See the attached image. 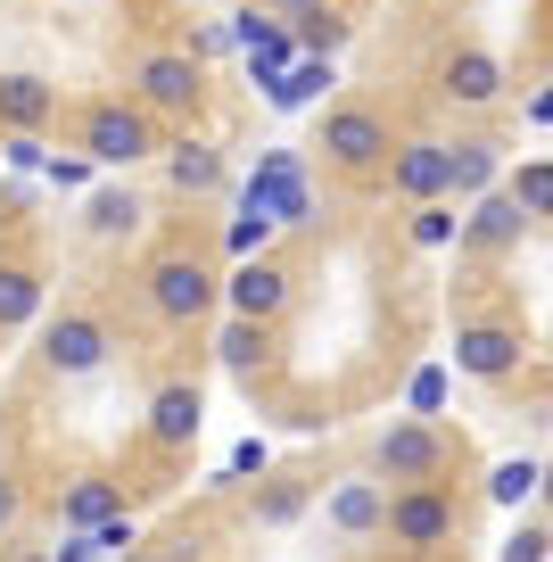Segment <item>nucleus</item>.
I'll return each mask as SVG.
<instances>
[{
  "label": "nucleus",
  "mask_w": 553,
  "mask_h": 562,
  "mask_svg": "<svg viewBox=\"0 0 553 562\" xmlns=\"http://www.w3.org/2000/svg\"><path fill=\"white\" fill-rule=\"evenodd\" d=\"M240 207L248 215H264V224H306L314 215V191H306V158L297 149H264L257 158V175H248V191H240Z\"/></svg>",
  "instance_id": "1"
},
{
  "label": "nucleus",
  "mask_w": 553,
  "mask_h": 562,
  "mask_svg": "<svg viewBox=\"0 0 553 562\" xmlns=\"http://www.w3.org/2000/svg\"><path fill=\"white\" fill-rule=\"evenodd\" d=\"M149 299H157V315H173V323H199L215 306V281H207V265L199 257H166L149 273Z\"/></svg>",
  "instance_id": "2"
},
{
  "label": "nucleus",
  "mask_w": 553,
  "mask_h": 562,
  "mask_svg": "<svg viewBox=\"0 0 553 562\" xmlns=\"http://www.w3.org/2000/svg\"><path fill=\"white\" fill-rule=\"evenodd\" d=\"M381 472L388 480H430V472H447V439H438L430 422H397L381 439Z\"/></svg>",
  "instance_id": "3"
},
{
  "label": "nucleus",
  "mask_w": 553,
  "mask_h": 562,
  "mask_svg": "<svg viewBox=\"0 0 553 562\" xmlns=\"http://www.w3.org/2000/svg\"><path fill=\"white\" fill-rule=\"evenodd\" d=\"M83 149H91V166H133V158H149V116H140V108H100Z\"/></svg>",
  "instance_id": "4"
},
{
  "label": "nucleus",
  "mask_w": 553,
  "mask_h": 562,
  "mask_svg": "<svg viewBox=\"0 0 553 562\" xmlns=\"http://www.w3.org/2000/svg\"><path fill=\"white\" fill-rule=\"evenodd\" d=\"M323 149L339 166H381L388 158V133H381V116H363V108H339V116H323Z\"/></svg>",
  "instance_id": "5"
},
{
  "label": "nucleus",
  "mask_w": 553,
  "mask_h": 562,
  "mask_svg": "<svg viewBox=\"0 0 553 562\" xmlns=\"http://www.w3.org/2000/svg\"><path fill=\"white\" fill-rule=\"evenodd\" d=\"M42 356H50V372H100L108 364V331L91 315H58L50 339H42Z\"/></svg>",
  "instance_id": "6"
},
{
  "label": "nucleus",
  "mask_w": 553,
  "mask_h": 562,
  "mask_svg": "<svg viewBox=\"0 0 553 562\" xmlns=\"http://www.w3.org/2000/svg\"><path fill=\"white\" fill-rule=\"evenodd\" d=\"M232 42H240V50H248V67H257V83H273V75H290V67H297L290 34H281L273 18H257V9H240V25H232Z\"/></svg>",
  "instance_id": "7"
},
{
  "label": "nucleus",
  "mask_w": 553,
  "mask_h": 562,
  "mask_svg": "<svg viewBox=\"0 0 553 562\" xmlns=\"http://www.w3.org/2000/svg\"><path fill=\"white\" fill-rule=\"evenodd\" d=\"M388 529H397L405 546H438L454 529V505L447 496H430V488H414V496H397V505H388Z\"/></svg>",
  "instance_id": "8"
},
{
  "label": "nucleus",
  "mask_w": 553,
  "mask_h": 562,
  "mask_svg": "<svg viewBox=\"0 0 553 562\" xmlns=\"http://www.w3.org/2000/svg\"><path fill=\"white\" fill-rule=\"evenodd\" d=\"M281 299H290L281 265H264V257H240V273H232V306H240L248 323H264V315H281Z\"/></svg>",
  "instance_id": "9"
},
{
  "label": "nucleus",
  "mask_w": 553,
  "mask_h": 562,
  "mask_svg": "<svg viewBox=\"0 0 553 562\" xmlns=\"http://www.w3.org/2000/svg\"><path fill=\"white\" fill-rule=\"evenodd\" d=\"M199 422H207L199 389H157V405H149V439H157V447H191Z\"/></svg>",
  "instance_id": "10"
},
{
  "label": "nucleus",
  "mask_w": 553,
  "mask_h": 562,
  "mask_svg": "<svg viewBox=\"0 0 553 562\" xmlns=\"http://www.w3.org/2000/svg\"><path fill=\"white\" fill-rule=\"evenodd\" d=\"M454 364L479 372V381H504V372L520 364V339H512V331H487V323H479V331L454 339Z\"/></svg>",
  "instance_id": "11"
},
{
  "label": "nucleus",
  "mask_w": 553,
  "mask_h": 562,
  "mask_svg": "<svg viewBox=\"0 0 553 562\" xmlns=\"http://www.w3.org/2000/svg\"><path fill=\"white\" fill-rule=\"evenodd\" d=\"M520 224H529V207L504 191V199H479V207H471L463 240H471V248H512V240H520Z\"/></svg>",
  "instance_id": "12"
},
{
  "label": "nucleus",
  "mask_w": 553,
  "mask_h": 562,
  "mask_svg": "<svg viewBox=\"0 0 553 562\" xmlns=\"http://www.w3.org/2000/svg\"><path fill=\"white\" fill-rule=\"evenodd\" d=\"M50 108H58L50 83H34V75H0V124H9V133H34Z\"/></svg>",
  "instance_id": "13"
},
{
  "label": "nucleus",
  "mask_w": 553,
  "mask_h": 562,
  "mask_svg": "<svg viewBox=\"0 0 553 562\" xmlns=\"http://www.w3.org/2000/svg\"><path fill=\"white\" fill-rule=\"evenodd\" d=\"M140 100L191 108V100H199V58H149V67H140Z\"/></svg>",
  "instance_id": "14"
},
{
  "label": "nucleus",
  "mask_w": 553,
  "mask_h": 562,
  "mask_svg": "<svg viewBox=\"0 0 553 562\" xmlns=\"http://www.w3.org/2000/svg\"><path fill=\"white\" fill-rule=\"evenodd\" d=\"M397 191H414V199L447 191V140H414V149H397Z\"/></svg>",
  "instance_id": "15"
},
{
  "label": "nucleus",
  "mask_w": 553,
  "mask_h": 562,
  "mask_svg": "<svg viewBox=\"0 0 553 562\" xmlns=\"http://www.w3.org/2000/svg\"><path fill=\"white\" fill-rule=\"evenodd\" d=\"M323 91H330V58H297L290 75H273V83H264V100L290 116V108H314Z\"/></svg>",
  "instance_id": "16"
},
{
  "label": "nucleus",
  "mask_w": 553,
  "mask_h": 562,
  "mask_svg": "<svg viewBox=\"0 0 553 562\" xmlns=\"http://www.w3.org/2000/svg\"><path fill=\"white\" fill-rule=\"evenodd\" d=\"M447 91H454V100H471V108H487V100L504 91V67H496L487 50H463V58L447 67Z\"/></svg>",
  "instance_id": "17"
},
{
  "label": "nucleus",
  "mask_w": 553,
  "mask_h": 562,
  "mask_svg": "<svg viewBox=\"0 0 553 562\" xmlns=\"http://www.w3.org/2000/svg\"><path fill=\"white\" fill-rule=\"evenodd\" d=\"M487 182H496V140H454L447 149V191H487Z\"/></svg>",
  "instance_id": "18"
},
{
  "label": "nucleus",
  "mask_w": 553,
  "mask_h": 562,
  "mask_svg": "<svg viewBox=\"0 0 553 562\" xmlns=\"http://www.w3.org/2000/svg\"><path fill=\"white\" fill-rule=\"evenodd\" d=\"M330 521H339V529H356V538H363V529H381V521H388V496L372 488V480H347V488L330 496Z\"/></svg>",
  "instance_id": "19"
},
{
  "label": "nucleus",
  "mask_w": 553,
  "mask_h": 562,
  "mask_svg": "<svg viewBox=\"0 0 553 562\" xmlns=\"http://www.w3.org/2000/svg\"><path fill=\"white\" fill-rule=\"evenodd\" d=\"M42 315V281L25 265H0V331H18V323Z\"/></svg>",
  "instance_id": "20"
},
{
  "label": "nucleus",
  "mask_w": 553,
  "mask_h": 562,
  "mask_svg": "<svg viewBox=\"0 0 553 562\" xmlns=\"http://www.w3.org/2000/svg\"><path fill=\"white\" fill-rule=\"evenodd\" d=\"M108 513H116V488H108V480H75L67 505H58V521H67V529H100Z\"/></svg>",
  "instance_id": "21"
},
{
  "label": "nucleus",
  "mask_w": 553,
  "mask_h": 562,
  "mask_svg": "<svg viewBox=\"0 0 553 562\" xmlns=\"http://www.w3.org/2000/svg\"><path fill=\"white\" fill-rule=\"evenodd\" d=\"M166 175H173V191H215V175H224V166H215V149L182 140V149L166 158Z\"/></svg>",
  "instance_id": "22"
},
{
  "label": "nucleus",
  "mask_w": 553,
  "mask_h": 562,
  "mask_svg": "<svg viewBox=\"0 0 553 562\" xmlns=\"http://www.w3.org/2000/svg\"><path fill=\"white\" fill-rule=\"evenodd\" d=\"M215 356H224L232 372H248V364H257V356H264V323H248V315H240V323H232L224 339H215Z\"/></svg>",
  "instance_id": "23"
},
{
  "label": "nucleus",
  "mask_w": 553,
  "mask_h": 562,
  "mask_svg": "<svg viewBox=\"0 0 553 562\" xmlns=\"http://www.w3.org/2000/svg\"><path fill=\"white\" fill-rule=\"evenodd\" d=\"M487 496H496V505H529V496H537V463H496Z\"/></svg>",
  "instance_id": "24"
},
{
  "label": "nucleus",
  "mask_w": 553,
  "mask_h": 562,
  "mask_svg": "<svg viewBox=\"0 0 553 562\" xmlns=\"http://www.w3.org/2000/svg\"><path fill=\"white\" fill-rule=\"evenodd\" d=\"M264 240H273V224H264V215H232V232H224V248H232V257H264Z\"/></svg>",
  "instance_id": "25"
},
{
  "label": "nucleus",
  "mask_w": 553,
  "mask_h": 562,
  "mask_svg": "<svg viewBox=\"0 0 553 562\" xmlns=\"http://www.w3.org/2000/svg\"><path fill=\"white\" fill-rule=\"evenodd\" d=\"M133 224H140V207H133L124 191H100V199H91V232H133Z\"/></svg>",
  "instance_id": "26"
},
{
  "label": "nucleus",
  "mask_w": 553,
  "mask_h": 562,
  "mask_svg": "<svg viewBox=\"0 0 553 562\" xmlns=\"http://www.w3.org/2000/svg\"><path fill=\"white\" fill-rule=\"evenodd\" d=\"M512 199H520V207H529V215H553V166H520Z\"/></svg>",
  "instance_id": "27"
},
{
  "label": "nucleus",
  "mask_w": 553,
  "mask_h": 562,
  "mask_svg": "<svg viewBox=\"0 0 553 562\" xmlns=\"http://www.w3.org/2000/svg\"><path fill=\"white\" fill-rule=\"evenodd\" d=\"M83 538H91V554H116V562L133 554V521H124V513H108V521H100V529H83Z\"/></svg>",
  "instance_id": "28"
},
{
  "label": "nucleus",
  "mask_w": 553,
  "mask_h": 562,
  "mask_svg": "<svg viewBox=\"0 0 553 562\" xmlns=\"http://www.w3.org/2000/svg\"><path fill=\"white\" fill-rule=\"evenodd\" d=\"M405 397H414V414H438V405H447V364H421Z\"/></svg>",
  "instance_id": "29"
},
{
  "label": "nucleus",
  "mask_w": 553,
  "mask_h": 562,
  "mask_svg": "<svg viewBox=\"0 0 553 562\" xmlns=\"http://www.w3.org/2000/svg\"><path fill=\"white\" fill-rule=\"evenodd\" d=\"M297 505H306L297 488H264V496H257V521H273V529H281V521H297Z\"/></svg>",
  "instance_id": "30"
},
{
  "label": "nucleus",
  "mask_w": 553,
  "mask_h": 562,
  "mask_svg": "<svg viewBox=\"0 0 553 562\" xmlns=\"http://www.w3.org/2000/svg\"><path fill=\"white\" fill-rule=\"evenodd\" d=\"M414 240H421V248H447V240H454V215H447V207H421V215H414Z\"/></svg>",
  "instance_id": "31"
},
{
  "label": "nucleus",
  "mask_w": 553,
  "mask_h": 562,
  "mask_svg": "<svg viewBox=\"0 0 553 562\" xmlns=\"http://www.w3.org/2000/svg\"><path fill=\"white\" fill-rule=\"evenodd\" d=\"M0 149H9V166H25V175H42V166H50V158H42V140H34V133H9Z\"/></svg>",
  "instance_id": "32"
},
{
  "label": "nucleus",
  "mask_w": 553,
  "mask_h": 562,
  "mask_svg": "<svg viewBox=\"0 0 553 562\" xmlns=\"http://www.w3.org/2000/svg\"><path fill=\"white\" fill-rule=\"evenodd\" d=\"M545 554H553V538H545V529H520V538L504 546V562H545Z\"/></svg>",
  "instance_id": "33"
},
{
  "label": "nucleus",
  "mask_w": 553,
  "mask_h": 562,
  "mask_svg": "<svg viewBox=\"0 0 553 562\" xmlns=\"http://www.w3.org/2000/svg\"><path fill=\"white\" fill-rule=\"evenodd\" d=\"M248 472H264V447L257 439H240V447H232V463H224V480H248Z\"/></svg>",
  "instance_id": "34"
},
{
  "label": "nucleus",
  "mask_w": 553,
  "mask_h": 562,
  "mask_svg": "<svg viewBox=\"0 0 553 562\" xmlns=\"http://www.w3.org/2000/svg\"><path fill=\"white\" fill-rule=\"evenodd\" d=\"M42 175H50L58 191H83V175H91V166H83V158H50V166H42Z\"/></svg>",
  "instance_id": "35"
},
{
  "label": "nucleus",
  "mask_w": 553,
  "mask_h": 562,
  "mask_svg": "<svg viewBox=\"0 0 553 562\" xmlns=\"http://www.w3.org/2000/svg\"><path fill=\"white\" fill-rule=\"evenodd\" d=\"M50 562H91V538H67V546H58Z\"/></svg>",
  "instance_id": "36"
},
{
  "label": "nucleus",
  "mask_w": 553,
  "mask_h": 562,
  "mask_svg": "<svg viewBox=\"0 0 553 562\" xmlns=\"http://www.w3.org/2000/svg\"><path fill=\"white\" fill-rule=\"evenodd\" d=\"M529 116H537V124H553V83H545V91L529 100Z\"/></svg>",
  "instance_id": "37"
},
{
  "label": "nucleus",
  "mask_w": 553,
  "mask_h": 562,
  "mask_svg": "<svg viewBox=\"0 0 553 562\" xmlns=\"http://www.w3.org/2000/svg\"><path fill=\"white\" fill-rule=\"evenodd\" d=\"M537 496H545V513H553V463H545V472H537Z\"/></svg>",
  "instance_id": "38"
},
{
  "label": "nucleus",
  "mask_w": 553,
  "mask_h": 562,
  "mask_svg": "<svg viewBox=\"0 0 553 562\" xmlns=\"http://www.w3.org/2000/svg\"><path fill=\"white\" fill-rule=\"evenodd\" d=\"M0 521H9V488H0Z\"/></svg>",
  "instance_id": "39"
},
{
  "label": "nucleus",
  "mask_w": 553,
  "mask_h": 562,
  "mask_svg": "<svg viewBox=\"0 0 553 562\" xmlns=\"http://www.w3.org/2000/svg\"><path fill=\"white\" fill-rule=\"evenodd\" d=\"M124 562H157V554H124Z\"/></svg>",
  "instance_id": "40"
}]
</instances>
